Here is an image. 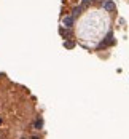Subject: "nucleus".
<instances>
[{"label": "nucleus", "mask_w": 129, "mask_h": 139, "mask_svg": "<svg viewBox=\"0 0 129 139\" xmlns=\"http://www.w3.org/2000/svg\"><path fill=\"white\" fill-rule=\"evenodd\" d=\"M73 23H75V18H73V16H67V18H64V24H66V27H69V29L73 26Z\"/></svg>", "instance_id": "obj_2"}, {"label": "nucleus", "mask_w": 129, "mask_h": 139, "mask_svg": "<svg viewBox=\"0 0 129 139\" xmlns=\"http://www.w3.org/2000/svg\"><path fill=\"white\" fill-rule=\"evenodd\" d=\"M30 139H40V137H38V136H32Z\"/></svg>", "instance_id": "obj_8"}, {"label": "nucleus", "mask_w": 129, "mask_h": 139, "mask_svg": "<svg viewBox=\"0 0 129 139\" xmlns=\"http://www.w3.org/2000/svg\"><path fill=\"white\" fill-rule=\"evenodd\" d=\"M64 46H66V48H73L75 43H73V42H66V43H64Z\"/></svg>", "instance_id": "obj_7"}, {"label": "nucleus", "mask_w": 129, "mask_h": 139, "mask_svg": "<svg viewBox=\"0 0 129 139\" xmlns=\"http://www.w3.org/2000/svg\"><path fill=\"white\" fill-rule=\"evenodd\" d=\"M83 10H85V8H83L81 5H80V6H77V8H75V10H73V11H72V16H73V18H77V16H78V14H80V13H81Z\"/></svg>", "instance_id": "obj_4"}, {"label": "nucleus", "mask_w": 129, "mask_h": 139, "mask_svg": "<svg viewBox=\"0 0 129 139\" xmlns=\"http://www.w3.org/2000/svg\"><path fill=\"white\" fill-rule=\"evenodd\" d=\"M91 3H93V0H83V3H81V6H83V8H86V6H89Z\"/></svg>", "instance_id": "obj_6"}, {"label": "nucleus", "mask_w": 129, "mask_h": 139, "mask_svg": "<svg viewBox=\"0 0 129 139\" xmlns=\"http://www.w3.org/2000/svg\"><path fill=\"white\" fill-rule=\"evenodd\" d=\"M113 43H115V40H113V34L108 32V35L105 37V40L99 45V48H105V46H110V45H113Z\"/></svg>", "instance_id": "obj_1"}, {"label": "nucleus", "mask_w": 129, "mask_h": 139, "mask_svg": "<svg viewBox=\"0 0 129 139\" xmlns=\"http://www.w3.org/2000/svg\"><path fill=\"white\" fill-rule=\"evenodd\" d=\"M0 125H2V118H0Z\"/></svg>", "instance_id": "obj_9"}, {"label": "nucleus", "mask_w": 129, "mask_h": 139, "mask_svg": "<svg viewBox=\"0 0 129 139\" xmlns=\"http://www.w3.org/2000/svg\"><path fill=\"white\" fill-rule=\"evenodd\" d=\"M104 8L107 11H115V3L112 2V0H107V2L104 3Z\"/></svg>", "instance_id": "obj_3"}, {"label": "nucleus", "mask_w": 129, "mask_h": 139, "mask_svg": "<svg viewBox=\"0 0 129 139\" xmlns=\"http://www.w3.org/2000/svg\"><path fill=\"white\" fill-rule=\"evenodd\" d=\"M35 129H42L43 128V118H37V122H35Z\"/></svg>", "instance_id": "obj_5"}]
</instances>
